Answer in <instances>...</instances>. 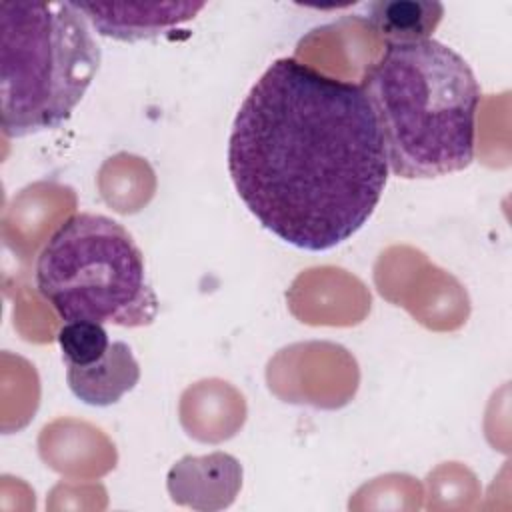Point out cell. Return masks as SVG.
Segmentation results:
<instances>
[{"label": "cell", "mask_w": 512, "mask_h": 512, "mask_svg": "<svg viewBox=\"0 0 512 512\" xmlns=\"http://www.w3.org/2000/svg\"><path fill=\"white\" fill-rule=\"evenodd\" d=\"M228 172L266 230L322 252L352 238L374 214L388 160L360 84L278 58L236 112Z\"/></svg>", "instance_id": "cell-1"}, {"label": "cell", "mask_w": 512, "mask_h": 512, "mask_svg": "<svg viewBox=\"0 0 512 512\" xmlns=\"http://www.w3.org/2000/svg\"><path fill=\"white\" fill-rule=\"evenodd\" d=\"M360 88L394 176L438 178L472 164L480 86L450 46L434 38L388 44L366 68Z\"/></svg>", "instance_id": "cell-2"}, {"label": "cell", "mask_w": 512, "mask_h": 512, "mask_svg": "<svg viewBox=\"0 0 512 512\" xmlns=\"http://www.w3.org/2000/svg\"><path fill=\"white\" fill-rule=\"evenodd\" d=\"M100 68L74 2H0V112L10 138L64 124Z\"/></svg>", "instance_id": "cell-3"}, {"label": "cell", "mask_w": 512, "mask_h": 512, "mask_svg": "<svg viewBox=\"0 0 512 512\" xmlns=\"http://www.w3.org/2000/svg\"><path fill=\"white\" fill-rule=\"evenodd\" d=\"M36 288L66 320H92L124 328L148 326L158 296L132 234L104 214L66 218L36 258Z\"/></svg>", "instance_id": "cell-4"}, {"label": "cell", "mask_w": 512, "mask_h": 512, "mask_svg": "<svg viewBox=\"0 0 512 512\" xmlns=\"http://www.w3.org/2000/svg\"><path fill=\"white\" fill-rule=\"evenodd\" d=\"M92 26L110 38L140 40L178 26L204 8V4H96L74 2Z\"/></svg>", "instance_id": "cell-5"}, {"label": "cell", "mask_w": 512, "mask_h": 512, "mask_svg": "<svg viewBox=\"0 0 512 512\" xmlns=\"http://www.w3.org/2000/svg\"><path fill=\"white\" fill-rule=\"evenodd\" d=\"M140 380V366L122 340L110 342L106 354L88 366H66L70 392L88 406L116 404Z\"/></svg>", "instance_id": "cell-6"}, {"label": "cell", "mask_w": 512, "mask_h": 512, "mask_svg": "<svg viewBox=\"0 0 512 512\" xmlns=\"http://www.w3.org/2000/svg\"><path fill=\"white\" fill-rule=\"evenodd\" d=\"M444 14L442 4L426 0H380L368 6V24L388 44L428 40Z\"/></svg>", "instance_id": "cell-7"}, {"label": "cell", "mask_w": 512, "mask_h": 512, "mask_svg": "<svg viewBox=\"0 0 512 512\" xmlns=\"http://www.w3.org/2000/svg\"><path fill=\"white\" fill-rule=\"evenodd\" d=\"M56 340L62 350V358L66 366H88L100 360L108 346L110 338L108 332L100 322L92 320H72L66 322L58 334Z\"/></svg>", "instance_id": "cell-8"}]
</instances>
